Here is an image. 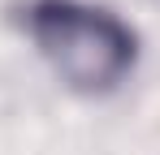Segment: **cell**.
Wrapping results in <instances>:
<instances>
[{
  "mask_svg": "<svg viewBox=\"0 0 160 155\" xmlns=\"http://www.w3.org/2000/svg\"><path fill=\"white\" fill-rule=\"evenodd\" d=\"M26 30L43 60L74 91L87 95L112 91L134 65L130 26L78 0H35L26 13Z\"/></svg>",
  "mask_w": 160,
  "mask_h": 155,
  "instance_id": "1",
  "label": "cell"
}]
</instances>
